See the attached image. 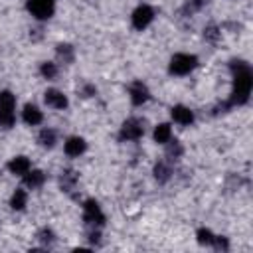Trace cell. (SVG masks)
<instances>
[{
	"instance_id": "obj_20",
	"label": "cell",
	"mask_w": 253,
	"mask_h": 253,
	"mask_svg": "<svg viewBox=\"0 0 253 253\" xmlns=\"http://www.w3.org/2000/svg\"><path fill=\"white\" fill-rule=\"evenodd\" d=\"M42 75L43 77H47V79H53L55 75H57V67H55V63H51V61H45V63H42Z\"/></svg>"
},
{
	"instance_id": "obj_7",
	"label": "cell",
	"mask_w": 253,
	"mask_h": 253,
	"mask_svg": "<svg viewBox=\"0 0 253 253\" xmlns=\"http://www.w3.org/2000/svg\"><path fill=\"white\" fill-rule=\"evenodd\" d=\"M154 18V10L150 6H138L134 12H132V26L136 30H144Z\"/></svg>"
},
{
	"instance_id": "obj_23",
	"label": "cell",
	"mask_w": 253,
	"mask_h": 253,
	"mask_svg": "<svg viewBox=\"0 0 253 253\" xmlns=\"http://www.w3.org/2000/svg\"><path fill=\"white\" fill-rule=\"evenodd\" d=\"M168 142H170V140H168ZM166 152H168V156H172V158H178V156L182 154V146H180V142H178V140L170 142V144H168V150H166Z\"/></svg>"
},
{
	"instance_id": "obj_3",
	"label": "cell",
	"mask_w": 253,
	"mask_h": 253,
	"mask_svg": "<svg viewBox=\"0 0 253 253\" xmlns=\"http://www.w3.org/2000/svg\"><path fill=\"white\" fill-rule=\"evenodd\" d=\"M196 65H198L196 55H190V53H176V55L170 59V73L186 75V73H190Z\"/></svg>"
},
{
	"instance_id": "obj_25",
	"label": "cell",
	"mask_w": 253,
	"mask_h": 253,
	"mask_svg": "<svg viewBox=\"0 0 253 253\" xmlns=\"http://www.w3.org/2000/svg\"><path fill=\"white\" fill-rule=\"evenodd\" d=\"M211 245L215 247V249H227V239L225 237H213V241H211Z\"/></svg>"
},
{
	"instance_id": "obj_21",
	"label": "cell",
	"mask_w": 253,
	"mask_h": 253,
	"mask_svg": "<svg viewBox=\"0 0 253 253\" xmlns=\"http://www.w3.org/2000/svg\"><path fill=\"white\" fill-rule=\"evenodd\" d=\"M75 180H77L75 172H71V170H65V172H63V176H61V186H63V190H69V188L75 184Z\"/></svg>"
},
{
	"instance_id": "obj_14",
	"label": "cell",
	"mask_w": 253,
	"mask_h": 253,
	"mask_svg": "<svg viewBox=\"0 0 253 253\" xmlns=\"http://www.w3.org/2000/svg\"><path fill=\"white\" fill-rule=\"evenodd\" d=\"M26 186H30V188H38V186H42L43 184V180H45V174L42 172V170H28L26 174Z\"/></svg>"
},
{
	"instance_id": "obj_22",
	"label": "cell",
	"mask_w": 253,
	"mask_h": 253,
	"mask_svg": "<svg viewBox=\"0 0 253 253\" xmlns=\"http://www.w3.org/2000/svg\"><path fill=\"white\" fill-rule=\"evenodd\" d=\"M57 55L63 57V61H71L73 59V51H71V45H57Z\"/></svg>"
},
{
	"instance_id": "obj_5",
	"label": "cell",
	"mask_w": 253,
	"mask_h": 253,
	"mask_svg": "<svg viewBox=\"0 0 253 253\" xmlns=\"http://www.w3.org/2000/svg\"><path fill=\"white\" fill-rule=\"evenodd\" d=\"M83 219L89 225H103L105 223V213L101 211L99 204L95 200H87L83 206Z\"/></svg>"
},
{
	"instance_id": "obj_19",
	"label": "cell",
	"mask_w": 253,
	"mask_h": 253,
	"mask_svg": "<svg viewBox=\"0 0 253 253\" xmlns=\"http://www.w3.org/2000/svg\"><path fill=\"white\" fill-rule=\"evenodd\" d=\"M211 241H213V233L210 229H206V227L198 229V243L200 245H211Z\"/></svg>"
},
{
	"instance_id": "obj_15",
	"label": "cell",
	"mask_w": 253,
	"mask_h": 253,
	"mask_svg": "<svg viewBox=\"0 0 253 253\" xmlns=\"http://www.w3.org/2000/svg\"><path fill=\"white\" fill-rule=\"evenodd\" d=\"M170 136H172L170 125L162 123V125H158V126L154 128V140H156V142H162V144H166V142L170 140Z\"/></svg>"
},
{
	"instance_id": "obj_4",
	"label": "cell",
	"mask_w": 253,
	"mask_h": 253,
	"mask_svg": "<svg viewBox=\"0 0 253 253\" xmlns=\"http://www.w3.org/2000/svg\"><path fill=\"white\" fill-rule=\"evenodd\" d=\"M28 10L38 20H47L55 10V0H28Z\"/></svg>"
},
{
	"instance_id": "obj_8",
	"label": "cell",
	"mask_w": 253,
	"mask_h": 253,
	"mask_svg": "<svg viewBox=\"0 0 253 253\" xmlns=\"http://www.w3.org/2000/svg\"><path fill=\"white\" fill-rule=\"evenodd\" d=\"M43 99H45V103H47L49 107H53V109H65V107H67V97H65L61 91H57V89H47Z\"/></svg>"
},
{
	"instance_id": "obj_12",
	"label": "cell",
	"mask_w": 253,
	"mask_h": 253,
	"mask_svg": "<svg viewBox=\"0 0 253 253\" xmlns=\"http://www.w3.org/2000/svg\"><path fill=\"white\" fill-rule=\"evenodd\" d=\"M8 168H10V172H12V174L24 176V174L30 170V160H28L26 156H16V158H12V160H10Z\"/></svg>"
},
{
	"instance_id": "obj_6",
	"label": "cell",
	"mask_w": 253,
	"mask_h": 253,
	"mask_svg": "<svg viewBox=\"0 0 253 253\" xmlns=\"http://www.w3.org/2000/svg\"><path fill=\"white\" fill-rule=\"evenodd\" d=\"M142 132H144V125L138 119H128L121 126V138L123 140H136L142 136Z\"/></svg>"
},
{
	"instance_id": "obj_9",
	"label": "cell",
	"mask_w": 253,
	"mask_h": 253,
	"mask_svg": "<svg viewBox=\"0 0 253 253\" xmlns=\"http://www.w3.org/2000/svg\"><path fill=\"white\" fill-rule=\"evenodd\" d=\"M130 101H132L134 105H142V103L148 101V89H146L144 83L134 81V83L130 85Z\"/></svg>"
},
{
	"instance_id": "obj_10",
	"label": "cell",
	"mask_w": 253,
	"mask_h": 253,
	"mask_svg": "<svg viewBox=\"0 0 253 253\" xmlns=\"http://www.w3.org/2000/svg\"><path fill=\"white\" fill-rule=\"evenodd\" d=\"M85 148H87V144H85V140L81 136H71L65 142V154L67 156H79V154L85 152Z\"/></svg>"
},
{
	"instance_id": "obj_2",
	"label": "cell",
	"mask_w": 253,
	"mask_h": 253,
	"mask_svg": "<svg viewBox=\"0 0 253 253\" xmlns=\"http://www.w3.org/2000/svg\"><path fill=\"white\" fill-rule=\"evenodd\" d=\"M14 105H16V99L10 91H2L0 93V126H6L10 128L14 125Z\"/></svg>"
},
{
	"instance_id": "obj_13",
	"label": "cell",
	"mask_w": 253,
	"mask_h": 253,
	"mask_svg": "<svg viewBox=\"0 0 253 253\" xmlns=\"http://www.w3.org/2000/svg\"><path fill=\"white\" fill-rule=\"evenodd\" d=\"M42 111L36 107V105H26L24 107V121L28 125H40L42 123Z\"/></svg>"
},
{
	"instance_id": "obj_11",
	"label": "cell",
	"mask_w": 253,
	"mask_h": 253,
	"mask_svg": "<svg viewBox=\"0 0 253 253\" xmlns=\"http://www.w3.org/2000/svg\"><path fill=\"white\" fill-rule=\"evenodd\" d=\"M172 119L176 123H180V125H190L194 121V113L188 107H184V105H176L172 109Z\"/></svg>"
},
{
	"instance_id": "obj_17",
	"label": "cell",
	"mask_w": 253,
	"mask_h": 253,
	"mask_svg": "<svg viewBox=\"0 0 253 253\" xmlns=\"http://www.w3.org/2000/svg\"><path fill=\"white\" fill-rule=\"evenodd\" d=\"M38 140H40V144H42V146H47V148H51V146L55 144V132H53L51 128H43V130L40 132Z\"/></svg>"
},
{
	"instance_id": "obj_24",
	"label": "cell",
	"mask_w": 253,
	"mask_h": 253,
	"mask_svg": "<svg viewBox=\"0 0 253 253\" xmlns=\"http://www.w3.org/2000/svg\"><path fill=\"white\" fill-rule=\"evenodd\" d=\"M217 36H219V32H217V28H213V26H210V28L204 30V38L210 40V42H215Z\"/></svg>"
},
{
	"instance_id": "obj_26",
	"label": "cell",
	"mask_w": 253,
	"mask_h": 253,
	"mask_svg": "<svg viewBox=\"0 0 253 253\" xmlns=\"http://www.w3.org/2000/svg\"><path fill=\"white\" fill-rule=\"evenodd\" d=\"M40 239H42L43 243H51V241H53V233H51L49 229H42V231H40Z\"/></svg>"
},
{
	"instance_id": "obj_1",
	"label": "cell",
	"mask_w": 253,
	"mask_h": 253,
	"mask_svg": "<svg viewBox=\"0 0 253 253\" xmlns=\"http://www.w3.org/2000/svg\"><path fill=\"white\" fill-rule=\"evenodd\" d=\"M231 69H233V93H231L229 105H243V103H247L251 85H253L251 69L243 61H233Z\"/></svg>"
},
{
	"instance_id": "obj_18",
	"label": "cell",
	"mask_w": 253,
	"mask_h": 253,
	"mask_svg": "<svg viewBox=\"0 0 253 253\" xmlns=\"http://www.w3.org/2000/svg\"><path fill=\"white\" fill-rule=\"evenodd\" d=\"M154 176H156V180L166 182V180L170 178V168H168L164 162H158V164H156V168H154Z\"/></svg>"
},
{
	"instance_id": "obj_16",
	"label": "cell",
	"mask_w": 253,
	"mask_h": 253,
	"mask_svg": "<svg viewBox=\"0 0 253 253\" xmlns=\"http://www.w3.org/2000/svg\"><path fill=\"white\" fill-rule=\"evenodd\" d=\"M26 202H28V194L24 190H16L14 196H12V200H10V206L14 210H24L26 208Z\"/></svg>"
}]
</instances>
